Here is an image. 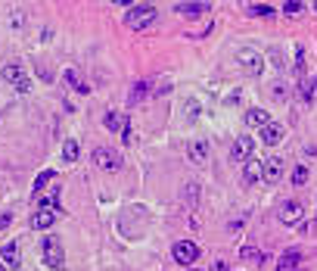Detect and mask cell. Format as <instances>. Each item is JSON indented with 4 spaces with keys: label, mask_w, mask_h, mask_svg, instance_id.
<instances>
[{
    "label": "cell",
    "mask_w": 317,
    "mask_h": 271,
    "mask_svg": "<svg viewBox=\"0 0 317 271\" xmlns=\"http://www.w3.org/2000/svg\"><path fill=\"white\" fill-rule=\"evenodd\" d=\"M237 66L243 69L246 75H261V69H264V56L252 50V47H240L237 50Z\"/></svg>",
    "instance_id": "3"
},
{
    "label": "cell",
    "mask_w": 317,
    "mask_h": 271,
    "mask_svg": "<svg viewBox=\"0 0 317 271\" xmlns=\"http://www.w3.org/2000/svg\"><path fill=\"white\" fill-rule=\"evenodd\" d=\"M3 81H9V85H13L19 93H28L31 90V78L25 75V69H22V63H6L3 66Z\"/></svg>",
    "instance_id": "4"
},
{
    "label": "cell",
    "mask_w": 317,
    "mask_h": 271,
    "mask_svg": "<svg viewBox=\"0 0 317 271\" xmlns=\"http://www.w3.org/2000/svg\"><path fill=\"white\" fill-rule=\"evenodd\" d=\"M184 271H199V268H184Z\"/></svg>",
    "instance_id": "31"
},
{
    "label": "cell",
    "mask_w": 317,
    "mask_h": 271,
    "mask_svg": "<svg viewBox=\"0 0 317 271\" xmlns=\"http://www.w3.org/2000/svg\"><path fill=\"white\" fill-rule=\"evenodd\" d=\"M252 153H255V140H252L249 134H240L237 140H233V147H230L233 162H249V159H252Z\"/></svg>",
    "instance_id": "8"
},
{
    "label": "cell",
    "mask_w": 317,
    "mask_h": 271,
    "mask_svg": "<svg viewBox=\"0 0 317 271\" xmlns=\"http://www.w3.org/2000/svg\"><path fill=\"white\" fill-rule=\"evenodd\" d=\"M283 137H286V128L280 125V122H271L267 128H261V140H264L267 147H277V144H280V140H283Z\"/></svg>",
    "instance_id": "11"
},
{
    "label": "cell",
    "mask_w": 317,
    "mask_h": 271,
    "mask_svg": "<svg viewBox=\"0 0 317 271\" xmlns=\"http://www.w3.org/2000/svg\"><path fill=\"white\" fill-rule=\"evenodd\" d=\"M261 169H264V162L258 159V156H252L249 162H246V169H243V181L246 184H255L258 178H261Z\"/></svg>",
    "instance_id": "15"
},
{
    "label": "cell",
    "mask_w": 317,
    "mask_h": 271,
    "mask_svg": "<svg viewBox=\"0 0 317 271\" xmlns=\"http://www.w3.org/2000/svg\"><path fill=\"white\" fill-rule=\"evenodd\" d=\"M246 125H249V128H258V131H261V128L271 125V115H267L264 109H249V112H246Z\"/></svg>",
    "instance_id": "16"
},
{
    "label": "cell",
    "mask_w": 317,
    "mask_h": 271,
    "mask_svg": "<svg viewBox=\"0 0 317 271\" xmlns=\"http://www.w3.org/2000/svg\"><path fill=\"white\" fill-rule=\"evenodd\" d=\"M78 156H81V147H78V140L65 137V140H63V159H65V162H78Z\"/></svg>",
    "instance_id": "19"
},
{
    "label": "cell",
    "mask_w": 317,
    "mask_h": 271,
    "mask_svg": "<svg viewBox=\"0 0 317 271\" xmlns=\"http://www.w3.org/2000/svg\"><path fill=\"white\" fill-rule=\"evenodd\" d=\"M283 159L280 156H267L264 159V169H261V181H267V184H277L280 178H283Z\"/></svg>",
    "instance_id": "9"
},
{
    "label": "cell",
    "mask_w": 317,
    "mask_h": 271,
    "mask_svg": "<svg viewBox=\"0 0 317 271\" xmlns=\"http://www.w3.org/2000/svg\"><path fill=\"white\" fill-rule=\"evenodd\" d=\"M103 125L109 128V131H125V128H127L125 115H119V112H106V115H103Z\"/></svg>",
    "instance_id": "20"
},
{
    "label": "cell",
    "mask_w": 317,
    "mask_h": 271,
    "mask_svg": "<svg viewBox=\"0 0 317 271\" xmlns=\"http://www.w3.org/2000/svg\"><path fill=\"white\" fill-rule=\"evenodd\" d=\"M283 9H286L289 16H299L302 9H305V3H302V0H289V3H283Z\"/></svg>",
    "instance_id": "27"
},
{
    "label": "cell",
    "mask_w": 317,
    "mask_h": 271,
    "mask_svg": "<svg viewBox=\"0 0 317 271\" xmlns=\"http://www.w3.org/2000/svg\"><path fill=\"white\" fill-rule=\"evenodd\" d=\"M156 6L152 3H137V6H131L127 9V16H125V25L131 28V31H143V28H149L152 22H156Z\"/></svg>",
    "instance_id": "2"
},
{
    "label": "cell",
    "mask_w": 317,
    "mask_h": 271,
    "mask_svg": "<svg viewBox=\"0 0 317 271\" xmlns=\"http://www.w3.org/2000/svg\"><path fill=\"white\" fill-rule=\"evenodd\" d=\"M181 16H187V19H193V16H202V13H208L211 9V3L208 0H190V3H178L174 6Z\"/></svg>",
    "instance_id": "10"
},
{
    "label": "cell",
    "mask_w": 317,
    "mask_h": 271,
    "mask_svg": "<svg viewBox=\"0 0 317 271\" xmlns=\"http://www.w3.org/2000/svg\"><path fill=\"white\" fill-rule=\"evenodd\" d=\"M171 256H174V262H181L184 268L187 265L193 268V262L199 259V246L193 240H178V243H174V250H171Z\"/></svg>",
    "instance_id": "5"
},
{
    "label": "cell",
    "mask_w": 317,
    "mask_h": 271,
    "mask_svg": "<svg viewBox=\"0 0 317 271\" xmlns=\"http://www.w3.org/2000/svg\"><path fill=\"white\" fill-rule=\"evenodd\" d=\"M211 271H227V265H224V262H221V259H218V262L211 265Z\"/></svg>",
    "instance_id": "29"
},
{
    "label": "cell",
    "mask_w": 317,
    "mask_h": 271,
    "mask_svg": "<svg viewBox=\"0 0 317 271\" xmlns=\"http://www.w3.org/2000/svg\"><path fill=\"white\" fill-rule=\"evenodd\" d=\"M243 259H249V262H258V265H264V253L252 250V246H246V250H243Z\"/></svg>",
    "instance_id": "25"
},
{
    "label": "cell",
    "mask_w": 317,
    "mask_h": 271,
    "mask_svg": "<svg viewBox=\"0 0 317 271\" xmlns=\"http://www.w3.org/2000/svg\"><path fill=\"white\" fill-rule=\"evenodd\" d=\"M305 181H308V169H305V166H299L296 172H292V184H296V187H302Z\"/></svg>",
    "instance_id": "26"
},
{
    "label": "cell",
    "mask_w": 317,
    "mask_h": 271,
    "mask_svg": "<svg viewBox=\"0 0 317 271\" xmlns=\"http://www.w3.org/2000/svg\"><path fill=\"white\" fill-rule=\"evenodd\" d=\"M63 78H65V81H68V85H72V88H75L78 93H87V90H90V88L84 85V81H78V75H75V69H65V72H63Z\"/></svg>",
    "instance_id": "22"
},
{
    "label": "cell",
    "mask_w": 317,
    "mask_h": 271,
    "mask_svg": "<svg viewBox=\"0 0 317 271\" xmlns=\"http://www.w3.org/2000/svg\"><path fill=\"white\" fill-rule=\"evenodd\" d=\"M0 262H3V265H9V268H19L22 256H19V243H16V240L3 243V250H0Z\"/></svg>",
    "instance_id": "13"
},
{
    "label": "cell",
    "mask_w": 317,
    "mask_h": 271,
    "mask_svg": "<svg viewBox=\"0 0 317 271\" xmlns=\"http://www.w3.org/2000/svg\"><path fill=\"white\" fill-rule=\"evenodd\" d=\"M146 93H149V81H137V85L131 88V93H127V106L143 103V100H146Z\"/></svg>",
    "instance_id": "17"
},
{
    "label": "cell",
    "mask_w": 317,
    "mask_h": 271,
    "mask_svg": "<svg viewBox=\"0 0 317 271\" xmlns=\"http://www.w3.org/2000/svg\"><path fill=\"white\" fill-rule=\"evenodd\" d=\"M0 271H6V265H3V262H0Z\"/></svg>",
    "instance_id": "30"
},
{
    "label": "cell",
    "mask_w": 317,
    "mask_h": 271,
    "mask_svg": "<svg viewBox=\"0 0 317 271\" xmlns=\"http://www.w3.org/2000/svg\"><path fill=\"white\" fill-rule=\"evenodd\" d=\"M305 69H308V60H305V47L299 44V47H296V72L305 75Z\"/></svg>",
    "instance_id": "23"
},
{
    "label": "cell",
    "mask_w": 317,
    "mask_h": 271,
    "mask_svg": "<svg viewBox=\"0 0 317 271\" xmlns=\"http://www.w3.org/2000/svg\"><path fill=\"white\" fill-rule=\"evenodd\" d=\"M53 178H56V175H53V169H44V172L38 175V178H34V184H31V193H34V196H38V190H44V187H47V184H50Z\"/></svg>",
    "instance_id": "21"
},
{
    "label": "cell",
    "mask_w": 317,
    "mask_h": 271,
    "mask_svg": "<svg viewBox=\"0 0 317 271\" xmlns=\"http://www.w3.org/2000/svg\"><path fill=\"white\" fill-rule=\"evenodd\" d=\"M249 13L252 16H271L274 6H267V3H249Z\"/></svg>",
    "instance_id": "24"
},
{
    "label": "cell",
    "mask_w": 317,
    "mask_h": 271,
    "mask_svg": "<svg viewBox=\"0 0 317 271\" xmlns=\"http://www.w3.org/2000/svg\"><path fill=\"white\" fill-rule=\"evenodd\" d=\"M187 156H190V162H196V166H202V162L208 159V140H193L190 150H187Z\"/></svg>",
    "instance_id": "14"
},
{
    "label": "cell",
    "mask_w": 317,
    "mask_h": 271,
    "mask_svg": "<svg viewBox=\"0 0 317 271\" xmlns=\"http://www.w3.org/2000/svg\"><path fill=\"white\" fill-rule=\"evenodd\" d=\"M93 162H97L103 172H119V169H122V156H119L115 150H106V147L93 150Z\"/></svg>",
    "instance_id": "7"
},
{
    "label": "cell",
    "mask_w": 317,
    "mask_h": 271,
    "mask_svg": "<svg viewBox=\"0 0 317 271\" xmlns=\"http://www.w3.org/2000/svg\"><path fill=\"white\" fill-rule=\"evenodd\" d=\"M41 253H44V265L50 271H63L65 268V250H63V240L56 237V234H47L44 237Z\"/></svg>",
    "instance_id": "1"
},
{
    "label": "cell",
    "mask_w": 317,
    "mask_h": 271,
    "mask_svg": "<svg viewBox=\"0 0 317 271\" xmlns=\"http://www.w3.org/2000/svg\"><path fill=\"white\" fill-rule=\"evenodd\" d=\"M187 115H190V122L199 115V103H196V100H190V109H187Z\"/></svg>",
    "instance_id": "28"
},
{
    "label": "cell",
    "mask_w": 317,
    "mask_h": 271,
    "mask_svg": "<svg viewBox=\"0 0 317 271\" xmlns=\"http://www.w3.org/2000/svg\"><path fill=\"white\" fill-rule=\"evenodd\" d=\"M299 262H302V253H299V250H286L283 256H280L277 268H280V271H292V268H296Z\"/></svg>",
    "instance_id": "18"
},
{
    "label": "cell",
    "mask_w": 317,
    "mask_h": 271,
    "mask_svg": "<svg viewBox=\"0 0 317 271\" xmlns=\"http://www.w3.org/2000/svg\"><path fill=\"white\" fill-rule=\"evenodd\" d=\"M53 225H56L53 209H38V212H34V218H31V228L34 231H50Z\"/></svg>",
    "instance_id": "12"
},
{
    "label": "cell",
    "mask_w": 317,
    "mask_h": 271,
    "mask_svg": "<svg viewBox=\"0 0 317 271\" xmlns=\"http://www.w3.org/2000/svg\"><path fill=\"white\" fill-rule=\"evenodd\" d=\"M314 85H317V78H314Z\"/></svg>",
    "instance_id": "32"
},
{
    "label": "cell",
    "mask_w": 317,
    "mask_h": 271,
    "mask_svg": "<svg viewBox=\"0 0 317 271\" xmlns=\"http://www.w3.org/2000/svg\"><path fill=\"white\" fill-rule=\"evenodd\" d=\"M302 215H305V206L299 199H286V203H280V209H277V218L283 221V225H299Z\"/></svg>",
    "instance_id": "6"
},
{
    "label": "cell",
    "mask_w": 317,
    "mask_h": 271,
    "mask_svg": "<svg viewBox=\"0 0 317 271\" xmlns=\"http://www.w3.org/2000/svg\"><path fill=\"white\" fill-rule=\"evenodd\" d=\"M314 9H317V3H314Z\"/></svg>",
    "instance_id": "33"
}]
</instances>
